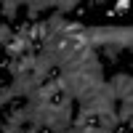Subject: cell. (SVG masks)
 <instances>
[{
  "label": "cell",
  "instance_id": "6da1fadb",
  "mask_svg": "<svg viewBox=\"0 0 133 133\" xmlns=\"http://www.w3.org/2000/svg\"><path fill=\"white\" fill-rule=\"evenodd\" d=\"M107 85H109V91H112V96L117 98V101H123V98H133V77H130L128 72H117Z\"/></svg>",
  "mask_w": 133,
  "mask_h": 133
},
{
  "label": "cell",
  "instance_id": "7a4b0ae2",
  "mask_svg": "<svg viewBox=\"0 0 133 133\" xmlns=\"http://www.w3.org/2000/svg\"><path fill=\"white\" fill-rule=\"evenodd\" d=\"M109 45H115L117 51H130L133 48V29L130 27H112Z\"/></svg>",
  "mask_w": 133,
  "mask_h": 133
},
{
  "label": "cell",
  "instance_id": "3957f363",
  "mask_svg": "<svg viewBox=\"0 0 133 133\" xmlns=\"http://www.w3.org/2000/svg\"><path fill=\"white\" fill-rule=\"evenodd\" d=\"M24 8H27V24H35L40 21V14H45L48 8L56 11V0H27Z\"/></svg>",
  "mask_w": 133,
  "mask_h": 133
},
{
  "label": "cell",
  "instance_id": "277c9868",
  "mask_svg": "<svg viewBox=\"0 0 133 133\" xmlns=\"http://www.w3.org/2000/svg\"><path fill=\"white\" fill-rule=\"evenodd\" d=\"M117 123L120 125H130V117H133V98H123L117 101Z\"/></svg>",
  "mask_w": 133,
  "mask_h": 133
},
{
  "label": "cell",
  "instance_id": "5b68a950",
  "mask_svg": "<svg viewBox=\"0 0 133 133\" xmlns=\"http://www.w3.org/2000/svg\"><path fill=\"white\" fill-rule=\"evenodd\" d=\"M19 8H24V3H19V0H3V3H0V16L11 24V21L19 16Z\"/></svg>",
  "mask_w": 133,
  "mask_h": 133
},
{
  "label": "cell",
  "instance_id": "8992f818",
  "mask_svg": "<svg viewBox=\"0 0 133 133\" xmlns=\"http://www.w3.org/2000/svg\"><path fill=\"white\" fill-rule=\"evenodd\" d=\"M11 37H14V27L8 21H0V51H3V45L11 43Z\"/></svg>",
  "mask_w": 133,
  "mask_h": 133
},
{
  "label": "cell",
  "instance_id": "52a82bcc",
  "mask_svg": "<svg viewBox=\"0 0 133 133\" xmlns=\"http://www.w3.org/2000/svg\"><path fill=\"white\" fill-rule=\"evenodd\" d=\"M77 5H80V3H77V0H56V11H59L61 16H66V14H72V11H75Z\"/></svg>",
  "mask_w": 133,
  "mask_h": 133
},
{
  "label": "cell",
  "instance_id": "ba28073f",
  "mask_svg": "<svg viewBox=\"0 0 133 133\" xmlns=\"http://www.w3.org/2000/svg\"><path fill=\"white\" fill-rule=\"evenodd\" d=\"M128 11H130V3H128V0H117L112 14H128Z\"/></svg>",
  "mask_w": 133,
  "mask_h": 133
}]
</instances>
